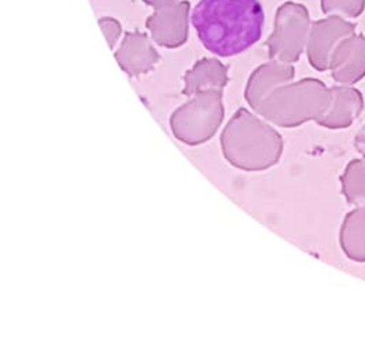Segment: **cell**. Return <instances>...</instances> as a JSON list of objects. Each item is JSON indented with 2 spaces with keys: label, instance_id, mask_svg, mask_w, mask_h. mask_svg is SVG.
<instances>
[{
  "label": "cell",
  "instance_id": "obj_17",
  "mask_svg": "<svg viewBox=\"0 0 365 347\" xmlns=\"http://www.w3.org/2000/svg\"><path fill=\"white\" fill-rule=\"evenodd\" d=\"M353 144H354V148L359 153L365 155V125L360 129V132L357 133V135L354 137Z\"/></svg>",
  "mask_w": 365,
  "mask_h": 347
},
{
  "label": "cell",
  "instance_id": "obj_14",
  "mask_svg": "<svg viewBox=\"0 0 365 347\" xmlns=\"http://www.w3.org/2000/svg\"><path fill=\"white\" fill-rule=\"evenodd\" d=\"M342 195L350 205H365V155L361 159L349 162L341 175Z\"/></svg>",
  "mask_w": 365,
  "mask_h": 347
},
{
  "label": "cell",
  "instance_id": "obj_1",
  "mask_svg": "<svg viewBox=\"0 0 365 347\" xmlns=\"http://www.w3.org/2000/svg\"><path fill=\"white\" fill-rule=\"evenodd\" d=\"M190 19L205 50L230 58L260 40L264 10L260 0H200Z\"/></svg>",
  "mask_w": 365,
  "mask_h": 347
},
{
  "label": "cell",
  "instance_id": "obj_11",
  "mask_svg": "<svg viewBox=\"0 0 365 347\" xmlns=\"http://www.w3.org/2000/svg\"><path fill=\"white\" fill-rule=\"evenodd\" d=\"M332 80L341 85H354L365 77V36L351 34L336 47L332 55Z\"/></svg>",
  "mask_w": 365,
  "mask_h": 347
},
{
  "label": "cell",
  "instance_id": "obj_9",
  "mask_svg": "<svg viewBox=\"0 0 365 347\" xmlns=\"http://www.w3.org/2000/svg\"><path fill=\"white\" fill-rule=\"evenodd\" d=\"M115 59L129 77L137 78L152 71L160 61V55L147 34L135 31L123 36L115 51Z\"/></svg>",
  "mask_w": 365,
  "mask_h": 347
},
{
  "label": "cell",
  "instance_id": "obj_16",
  "mask_svg": "<svg viewBox=\"0 0 365 347\" xmlns=\"http://www.w3.org/2000/svg\"><path fill=\"white\" fill-rule=\"evenodd\" d=\"M99 25L107 38L110 48L114 50L120 38V34H122V26H120L119 21H116L115 18L103 17L99 19Z\"/></svg>",
  "mask_w": 365,
  "mask_h": 347
},
{
  "label": "cell",
  "instance_id": "obj_13",
  "mask_svg": "<svg viewBox=\"0 0 365 347\" xmlns=\"http://www.w3.org/2000/svg\"><path fill=\"white\" fill-rule=\"evenodd\" d=\"M339 244L348 259L365 263V205L346 215L339 232Z\"/></svg>",
  "mask_w": 365,
  "mask_h": 347
},
{
  "label": "cell",
  "instance_id": "obj_6",
  "mask_svg": "<svg viewBox=\"0 0 365 347\" xmlns=\"http://www.w3.org/2000/svg\"><path fill=\"white\" fill-rule=\"evenodd\" d=\"M356 25L339 16H327L311 25L307 56L316 71L330 70L332 55L336 47L349 36L354 34Z\"/></svg>",
  "mask_w": 365,
  "mask_h": 347
},
{
  "label": "cell",
  "instance_id": "obj_18",
  "mask_svg": "<svg viewBox=\"0 0 365 347\" xmlns=\"http://www.w3.org/2000/svg\"><path fill=\"white\" fill-rule=\"evenodd\" d=\"M147 6H150L152 9H155V10H159V9H163V7H167V6H171V4H174V3H178L180 0H143Z\"/></svg>",
  "mask_w": 365,
  "mask_h": 347
},
{
  "label": "cell",
  "instance_id": "obj_10",
  "mask_svg": "<svg viewBox=\"0 0 365 347\" xmlns=\"http://www.w3.org/2000/svg\"><path fill=\"white\" fill-rule=\"evenodd\" d=\"M296 70L290 63L279 61H269L257 67L252 74L245 88V100L253 111L278 88L292 83Z\"/></svg>",
  "mask_w": 365,
  "mask_h": 347
},
{
  "label": "cell",
  "instance_id": "obj_15",
  "mask_svg": "<svg viewBox=\"0 0 365 347\" xmlns=\"http://www.w3.org/2000/svg\"><path fill=\"white\" fill-rule=\"evenodd\" d=\"M320 7L326 16L354 19L364 13L365 0H320Z\"/></svg>",
  "mask_w": 365,
  "mask_h": 347
},
{
  "label": "cell",
  "instance_id": "obj_7",
  "mask_svg": "<svg viewBox=\"0 0 365 347\" xmlns=\"http://www.w3.org/2000/svg\"><path fill=\"white\" fill-rule=\"evenodd\" d=\"M190 14V3L187 0L156 10L145 24L150 38L168 50L182 47L189 38Z\"/></svg>",
  "mask_w": 365,
  "mask_h": 347
},
{
  "label": "cell",
  "instance_id": "obj_3",
  "mask_svg": "<svg viewBox=\"0 0 365 347\" xmlns=\"http://www.w3.org/2000/svg\"><path fill=\"white\" fill-rule=\"evenodd\" d=\"M330 103V88L316 78H304L278 88L257 108V114L279 128H297L316 120Z\"/></svg>",
  "mask_w": 365,
  "mask_h": 347
},
{
  "label": "cell",
  "instance_id": "obj_2",
  "mask_svg": "<svg viewBox=\"0 0 365 347\" xmlns=\"http://www.w3.org/2000/svg\"><path fill=\"white\" fill-rule=\"evenodd\" d=\"M225 159L242 171H264L277 165L283 153L279 133L247 108H240L220 135Z\"/></svg>",
  "mask_w": 365,
  "mask_h": 347
},
{
  "label": "cell",
  "instance_id": "obj_8",
  "mask_svg": "<svg viewBox=\"0 0 365 347\" xmlns=\"http://www.w3.org/2000/svg\"><path fill=\"white\" fill-rule=\"evenodd\" d=\"M364 96L351 85L330 88V103L315 122L326 129L338 130L349 128L364 111Z\"/></svg>",
  "mask_w": 365,
  "mask_h": 347
},
{
  "label": "cell",
  "instance_id": "obj_4",
  "mask_svg": "<svg viewBox=\"0 0 365 347\" xmlns=\"http://www.w3.org/2000/svg\"><path fill=\"white\" fill-rule=\"evenodd\" d=\"M222 100V90H204L178 107L170 116V129L174 137L190 147L210 141L225 118Z\"/></svg>",
  "mask_w": 365,
  "mask_h": 347
},
{
  "label": "cell",
  "instance_id": "obj_5",
  "mask_svg": "<svg viewBox=\"0 0 365 347\" xmlns=\"http://www.w3.org/2000/svg\"><path fill=\"white\" fill-rule=\"evenodd\" d=\"M308 9L296 1H284L277 10L274 31L267 38L268 56L284 63L299 62L307 48L311 29Z\"/></svg>",
  "mask_w": 365,
  "mask_h": 347
},
{
  "label": "cell",
  "instance_id": "obj_12",
  "mask_svg": "<svg viewBox=\"0 0 365 347\" xmlns=\"http://www.w3.org/2000/svg\"><path fill=\"white\" fill-rule=\"evenodd\" d=\"M229 83V71L219 59L204 58L183 76V95L195 96L204 90H223Z\"/></svg>",
  "mask_w": 365,
  "mask_h": 347
}]
</instances>
